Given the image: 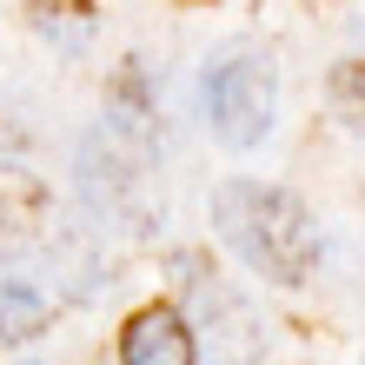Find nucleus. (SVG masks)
Masks as SVG:
<instances>
[{"label":"nucleus","mask_w":365,"mask_h":365,"mask_svg":"<svg viewBox=\"0 0 365 365\" xmlns=\"http://www.w3.org/2000/svg\"><path fill=\"white\" fill-rule=\"evenodd\" d=\"M212 232L272 286H299L319 266V226L306 200L266 180H226L212 192Z\"/></svg>","instance_id":"f257e3e1"},{"label":"nucleus","mask_w":365,"mask_h":365,"mask_svg":"<svg viewBox=\"0 0 365 365\" xmlns=\"http://www.w3.org/2000/svg\"><path fill=\"white\" fill-rule=\"evenodd\" d=\"M200 113L212 126V140L220 146H259L279 120V73H272V53L246 47V40H232L206 60L200 73Z\"/></svg>","instance_id":"f03ea898"},{"label":"nucleus","mask_w":365,"mask_h":365,"mask_svg":"<svg viewBox=\"0 0 365 365\" xmlns=\"http://www.w3.org/2000/svg\"><path fill=\"white\" fill-rule=\"evenodd\" d=\"M173 272H180V292H186V306H192L186 326L206 339V359L212 365H259L266 359L259 319H252V306L206 266V252H173ZM200 339H192V346H200Z\"/></svg>","instance_id":"7ed1b4c3"},{"label":"nucleus","mask_w":365,"mask_h":365,"mask_svg":"<svg viewBox=\"0 0 365 365\" xmlns=\"http://www.w3.org/2000/svg\"><path fill=\"white\" fill-rule=\"evenodd\" d=\"M80 192H87V206L100 220H120V226L153 220L146 212V166H140V153H126V140L113 126L80 146Z\"/></svg>","instance_id":"20e7f679"},{"label":"nucleus","mask_w":365,"mask_h":365,"mask_svg":"<svg viewBox=\"0 0 365 365\" xmlns=\"http://www.w3.org/2000/svg\"><path fill=\"white\" fill-rule=\"evenodd\" d=\"M120 365H200V346H192V326L180 306H146L126 319L120 332Z\"/></svg>","instance_id":"39448f33"},{"label":"nucleus","mask_w":365,"mask_h":365,"mask_svg":"<svg viewBox=\"0 0 365 365\" xmlns=\"http://www.w3.org/2000/svg\"><path fill=\"white\" fill-rule=\"evenodd\" d=\"M47 186H40L27 166H0V252H27V246H47Z\"/></svg>","instance_id":"423d86ee"},{"label":"nucleus","mask_w":365,"mask_h":365,"mask_svg":"<svg viewBox=\"0 0 365 365\" xmlns=\"http://www.w3.org/2000/svg\"><path fill=\"white\" fill-rule=\"evenodd\" d=\"M53 312H60V292L40 286L34 272L0 279V339H7V346H27V339H40V332L53 326Z\"/></svg>","instance_id":"0eeeda50"},{"label":"nucleus","mask_w":365,"mask_h":365,"mask_svg":"<svg viewBox=\"0 0 365 365\" xmlns=\"http://www.w3.org/2000/svg\"><path fill=\"white\" fill-rule=\"evenodd\" d=\"M7 153H20V126L0 113V160H7Z\"/></svg>","instance_id":"6e6552de"}]
</instances>
